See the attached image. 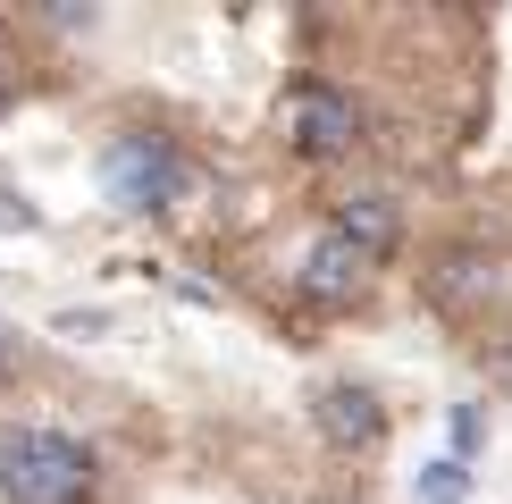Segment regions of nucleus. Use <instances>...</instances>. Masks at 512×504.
Segmentation results:
<instances>
[{
  "instance_id": "obj_6",
  "label": "nucleus",
  "mask_w": 512,
  "mask_h": 504,
  "mask_svg": "<svg viewBox=\"0 0 512 504\" xmlns=\"http://www.w3.org/2000/svg\"><path fill=\"white\" fill-rule=\"evenodd\" d=\"M361 278H370V261L345 244V236H319L303 252V294H319V303H345V294H361Z\"/></svg>"
},
{
  "instance_id": "obj_4",
  "label": "nucleus",
  "mask_w": 512,
  "mask_h": 504,
  "mask_svg": "<svg viewBox=\"0 0 512 504\" xmlns=\"http://www.w3.org/2000/svg\"><path fill=\"white\" fill-rule=\"evenodd\" d=\"M319 437L328 446H345V454H370L378 437H387V412H378V395L370 387H319Z\"/></svg>"
},
{
  "instance_id": "obj_5",
  "label": "nucleus",
  "mask_w": 512,
  "mask_h": 504,
  "mask_svg": "<svg viewBox=\"0 0 512 504\" xmlns=\"http://www.w3.org/2000/svg\"><path fill=\"white\" fill-rule=\"evenodd\" d=\"M328 236H345L361 261H378V252H395L403 219H395V202H387V194H353V202H336V227H328Z\"/></svg>"
},
{
  "instance_id": "obj_1",
  "label": "nucleus",
  "mask_w": 512,
  "mask_h": 504,
  "mask_svg": "<svg viewBox=\"0 0 512 504\" xmlns=\"http://www.w3.org/2000/svg\"><path fill=\"white\" fill-rule=\"evenodd\" d=\"M0 496L9 504H84L93 496V454L68 429H9L0 437Z\"/></svg>"
},
{
  "instance_id": "obj_9",
  "label": "nucleus",
  "mask_w": 512,
  "mask_h": 504,
  "mask_svg": "<svg viewBox=\"0 0 512 504\" xmlns=\"http://www.w3.org/2000/svg\"><path fill=\"white\" fill-rule=\"evenodd\" d=\"M17 370V328H0V378Z\"/></svg>"
},
{
  "instance_id": "obj_7",
  "label": "nucleus",
  "mask_w": 512,
  "mask_h": 504,
  "mask_svg": "<svg viewBox=\"0 0 512 504\" xmlns=\"http://www.w3.org/2000/svg\"><path fill=\"white\" fill-rule=\"evenodd\" d=\"M412 496H420V504H471V462H454V454H437V462H420V479H412Z\"/></svg>"
},
{
  "instance_id": "obj_3",
  "label": "nucleus",
  "mask_w": 512,
  "mask_h": 504,
  "mask_svg": "<svg viewBox=\"0 0 512 504\" xmlns=\"http://www.w3.org/2000/svg\"><path fill=\"white\" fill-rule=\"evenodd\" d=\"M286 143H294V152H311V160L353 152V143H361L353 93H336V84H294V93H286Z\"/></svg>"
},
{
  "instance_id": "obj_8",
  "label": "nucleus",
  "mask_w": 512,
  "mask_h": 504,
  "mask_svg": "<svg viewBox=\"0 0 512 504\" xmlns=\"http://www.w3.org/2000/svg\"><path fill=\"white\" fill-rule=\"evenodd\" d=\"M479 437H487V420H479L471 404H454V462H471V454H479Z\"/></svg>"
},
{
  "instance_id": "obj_10",
  "label": "nucleus",
  "mask_w": 512,
  "mask_h": 504,
  "mask_svg": "<svg viewBox=\"0 0 512 504\" xmlns=\"http://www.w3.org/2000/svg\"><path fill=\"white\" fill-rule=\"evenodd\" d=\"M0 101H9V59H0Z\"/></svg>"
},
{
  "instance_id": "obj_2",
  "label": "nucleus",
  "mask_w": 512,
  "mask_h": 504,
  "mask_svg": "<svg viewBox=\"0 0 512 504\" xmlns=\"http://www.w3.org/2000/svg\"><path fill=\"white\" fill-rule=\"evenodd\" d=\"M101 194L118 210H168L185 194V160L168 152L160 135H118L110 152H101Z\"/></svg>"
}]
</instances>
